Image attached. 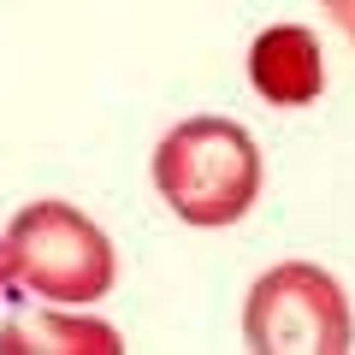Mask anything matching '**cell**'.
<instances>
[{"label": "cell", "instance_id": "obj_1", "mask_svg": "<svg viewBox=\"0 0 355 355\" xmlns=\"http://www.w3.org/2000/svg\"><path fill=\"white\" fill-rule=\"evenodd\" d=\"M154 184L184 225H237L261 196V148L231 119H190L154 148Z\"/></svg>", "mask_w": 355, "mask_h": 355}, {"label": "cell", "instance_id": "obj_2", "mask_svg": "<svg viewBox=\"0 0 355 355\" xmlns=\"http://www.w3.org/2000/svg\"><path fill=\"white\" fill-rule=\"evenodd\" d=\"M0 266L6 284H24L30 296H48L60 308L101 302L119 279L107 231L71 202H30L0 237Z\"/></svg>", "mask_w": 355, "mask_h": 355}, {"label": "cell", "instance_id": "obj_3", "mask_svg": "<svg viewBox=\"0 0 355 355\" xmlns=\"http://www.w3.org/2000/svg\"><path fill=\"white\" fill-rule=\"evenodd\" d=\"M243 338L254 355H343L355 338V320L331 272L291 261V266H272L249 291Z\"/></svg>", "mask_w": 355, "mask_h": 355}, {"label": "cell", "instance_id": "obj_4", "mask_svg": "<svg viewBox=\"0 0 355 355\" xmlns=\"http://www.w3.org/2000/svg\"><path fill=\"white\" fill-rule=\"evenodd\" d=\"M249 77L272 107H308L326 89V60H320V42L302 24H279L254 36L249 48Z\"/></svg>", "mask_w": 355, "mask_h": 355}, {"label": "cell", "instance_id": "obj_5", "mask_svg": "<svg viewBox=\"0 0 355 355\" xmlns=\"http://www.w3.org/2000/svg\"><path fill=\"white\" fill-rule=\"evenodd\" d=\"M6 355H125V338L101 320H6Z\"/></svg>", "mask_w": 355, "mask_h": 355}, {"label": "cell", "instance_id": "obj_6", "mask_svg": "<svg viewBox=\"0 0 355 355\" xmlns=\"http://www.w3.org/2000/svg\"><path fill=\"white\" fill-rule=\"evenodd\" d=\"M320 6H326V12H331V18H338V24L355 36V0H320Z\"/></svg>", "mask_w": 355, "mask_h": 355}, {"label": "cell", "instance_id": "obj_7", "mask_svg": "<svg viewBox=\"0 0 355 355\" xmlns=\"http://www.w3.org/2000/svg\"><path fill=\"white\" fill-rule=\"evenodd\" d=\"M0 291H6V266H0Z\"/></svg>", "mask_w": 355, "mask_h": 355}]
</instances>
